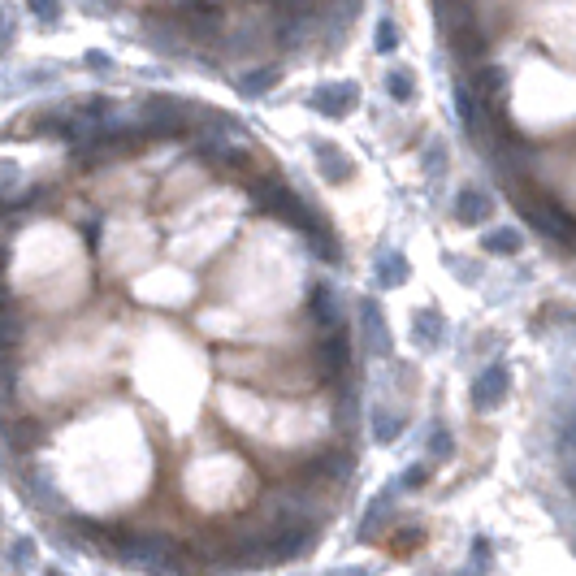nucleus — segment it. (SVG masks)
I'll return each mask as SVG.
<instances>
[{
	"instance_id": "1",
	"label": "nucleus",
	"mask_w": 576,
	"mask_h": 576,
	"mask_svg": "<svg viewBox=\"0 0 576 576\" xmlns=\"http://www.w3.org/2000/svg\"><path fill=\"white\" fill-rule=\"evenodd\" d=\"M195 109L191 104H182L174 96H148L139 104V126L143 135H156V139H169V135H182V130L191 126Z\"/></svg>"
},
{
	"instance_id": "2",
	"label": "nucleus",
	"mask_w": 576,
	"mask_h": 576,
	"mask_svg": "<svg viewBox=\"0 0 576 576\" xmlns=\"http://www.w3.org/2000/svg\"><path fill=\"white\" fill-rule=\"evenodd\" d=\"M117 555H126L135 568H156V572L182 568L178 546L169 538H130V542H122V551H117Z\"/></svg>"
},
{
	"instance_id": "3",
	"label": "nucleus",
	"mask_w": 576,
	"mask_h": 576,
	"mask_svg": "<svg viewBox=\"0 0 576 576\" xmlns=\"http://www.w3.org/2000/svg\"><path fill=\"white\" fill-rule=\"evenodd\" d=\"M308 104L325 117H347V113H356V104H360V87L356 83H321Z\"/></svg>"
},
{
	"instance_id": "4",
	"label": "nucleus",
	"mask_w": 576,
	"mask_h": 576,
	"mask_svg": "<svg viewBox=\"0 0 576 576\" xmlns=\"http://www.w3.org/2000/svg\"><path fill=\"white\" fill-rule=\"evenodd\" d=\"M507 390H512V373H507V364H490V369H481L477 382H473V408H481V412L499 408V403L507 399Z\"/></svg>"
},
{
	"instance_id": "5",
	"label": "nucleus",
	"mask_w": 576,
	"mask_h": 576,
	"mask_svg": "<svg viewBox=\"0 0 576 576\" xmlns=\"http://www.w3.org/2000/svg\"><path fill=\"white\" fill-rule=\"evenodd\" d=\"M317 369L321 377H343L347 373V364H351V347H347V334L343 330H325V338L317 343Z\"/></svg>"
},
{
	"instance_id": "6",
	"label": "nucleus",
	"mask_w": 576,
	"mask_h": 576,
	"mask_svg": "<svg viewBox=\"0 0 576 576\" xmlns=\"http://www.w3.org/2000/svg\"><path fill=\"white\" fill-rule=\"evenodd\" d=\"M312 156L321 161V178H325V182H334V187H338V182L351 178V156L338 148V143L317 139V143H312Z\"/></svg>"
},
{
	"instance_id": "7",
	"label": "nucleus",
	"mask_w": 576,
	"mask_h": 576,
	"mask_svg": "<svg viewBox=\"0 0 576 576\" xmlns=\"http://www.w3.org/2000/svg\"><path fill=\"white\" fill-rule=\"evenodd\" d=\"M308 317L321 325V330H343V317H338V304H334V291L325 282H312L308 291Z\"/></svg>"
},
{
	"instance_id": "8",
	"label": "nucleus",
	"mask_w": 576,
	"mask_h": 576,
	"mask_svg": "<svg viewBox=\"0 0 576 576\" xmlns=\"http://www.w3.org/2000/svg\"><path fill=\"white\" fill-rule=\"evenodd\" d=\"M455 221L460 226H486V217H490V195L486 191H477V187H464L460 195H455Z\"/></svg>"
},
{
	"instance_id": "9",
	"label": "nucleus",
	"mask_w": 576,
	"mask_h": 576,
	"mask_svg": "<svg viewBox=\"0 0 576 576\" xmlns=\"http://www.w3.org/2000/svg\"><path fill=\"white\" fill-rule=\"evenodd\" d=\"M360 321H364V334H369V347L377 356H386L390 351V325L382 321V312H377L373 299H360Z\"/></svg>"
},
{
	"instance_id": "10",
	"label": "nucleus",
	"mask_w": 576,
	"mask_h": 576,
	"mask_svg": "<svg viewBox=\"0 0 576 576\" xmlns=\"http://www.w3.org/2000/svg\"><path fill=\"white\" fill-rule=\"evenodd\" d=\"M373 273H377V282H382L386 291H395V286L408 282V256L403 252H377Z\"/></svg>"
},
{
	"instance_id": "11",
	"label": "nucleus",
	"mask_w": 576,
	"mask_h": 576,
	"mask_svg": "<svg viewBox=\"0 0 576 576\" xmlns=\"http://www.w3.org/2000/svg\"><path fill=\"white\" fill-rule=\"evenodd\" d=\"M503 91H507V70L503 65H481L477 70V96L481 100H503Z\"/></svg>"
},
{
	"instance_id": "12",
	"label": "nucleus",
	"mask_w": 576,
	"mask_h": 576,
	"mask_svg": "<svg viewBox=\"0 0 576 576\" xmlns=\"http://www.w3.org/2000/svg\"><path fill=\"white\" fill-rule=\"evenodd\" d=\"M278 78H282L278 65H260V70H247L239 78V91H243V96H265L269 87H278Z\"/></svg>"
},
{
	"instance_id": "13",
	"label": "nucleus",
	"mask_w": 576,
	"mask_h": 576,
	"mask_svg": "<svg viewBox=\"0 0 576 576\" xmlns=\"http://www.w3.org/2000/svg\"><path fill=\"white\" fill-rule=\"evenodd\" d=\"M442 330H447V325H442V312H434V308H425L412 317V334L421 338V347H438Z\"/></svg>"
},
{
	"instance_id": "14",
	"label": "nucleus",
	"mask_w": 576,
	"mask_h": 576,
	"mask_svg": "<svg viewBox=\"0 0 576 576\" xmlns=\"http://www.w3.org/2000/svg\"><path fill=\"white\" fill-rule=\"evenodd\" d=\"M399 434H403V416L386 412V408H377V412H373V438H377V442H386V447H390V442H395Z\"/></svg>"
},
{
	"instance_id": "15",
	"label": "nucleus",
	"mask_w": 576,
	"mask_h": 576,
	"mask_svg": "<svg viewBox=\"0 0 576 576\" xmlns=\"http://www.w3.org/2000/svg\"><path fill=\"white\" fill-rule=\"evenodd\" d=\"M481 243H486V252H494V256H516L520 252V234L516 230H494V234H481Z\"/></svg>"
},
{
	"instance_id": "16",
	"label": "nucleus",
	"mask_w": 576,
	"mask_h": 576,
	"mask_svg": "<svg viewBox=\"0 0 576 576\" xmlns=\"http://www.w3.org/2000/svg\"><path fill=\"white\" fill-rule=\"evenodd\" d=\"M386 516H390V499H386V494H377V499L369 503V516H364V525H360V542H369Z\"/></svg>"
},
{
	"instance_id": "17",
	"label": "nucleus",
	"mask_w": 576,
	"mask_h": 576,
	"mask_svg": "<svg viewBox=\"0 0 576 576\" xmlns=\"http://www.w3.org/2000/svg\"><path fill=\"white\" fill-rule=\"evenodd\" d=\"M386 91H390V100L408 104V100L416 96V83H412V74H408V70H390V74H386Z\"/></svg>"
},
{
	"instance_id": "18",
	"label": "nucleus",
	"mask_w": 576,
	"mask_h": 576,
	"mask_svg": "<svg viewBox=\"0 0 576 576\" xmlns=\"http://www.w3.org/2000/svg\"><path fill=\"white\" fill-rule=\"evenodd\" d=\"M26 494H31L35 503H44V507H61L57 490L48 486V477H44V473H31V477H26Z\"/></svg>"
},
{
	"instance_id": "19",
	"label": "nucleus",
	"mask_w": 576,
	"mask_h": 576,
	"mask_svg": "<svg viewBox=\"0 0 576 576\" xmlns=\"http://www.w3.org/2000/svg\"><path fill=\"white\" fill-rule=\"evenodd\" d=\"M26 9H31L35 22H44V26L61 22V0H26Z\"/></svg>"
},
{
	"instance_id": "20",
	"label": "nucleus",
	"mask_w": 576,
	"mask_h": 576,
	"mask_svg": "<svg viewBox=\"0 0 576 576\" xmlns=\"http://www.w3.org/2000/svg\"><path fill=\"white\" fill-rule=\"evenodd\" d=\"M395 48H399V31L390 18H382V26H377V52H395Z\"/></svg>"
},
{
	"instance_id": "21",
	"label": "nucleus",
	"mask_w": 576,
	"mask_h": 576,
	"mask_svg": "<svg viewBox=\"0 0 576 576\" xmlns=\"http://www.w3.org/2000/svg\"><path fill=\"white\" fill-rule=\"evenodd\" d=\"M429 455H434V460H447V455H451V434H447V429H434V438H429Z\"/></svg>"
},
{
	"instance_id": "22",
	"label": "nucleus",
	"mask_w": 576,
	"mask_h": 576,
	"mask_svg": "<svg viewBox=\"0 0 576 576\" xmlns=\"http://www.w3.org/2000/svg\"><path fill=\"white\" fill-rule=\"evenodd\" d=\"M425 174L429 178L442 174V143H429V148H425Z\"/></svg>"
},
{
	"instance_id": "23",
	"label": "nucleus",
	"mask_w": 576,
	"mask_h": 576,
	"mask_svg": "<svg viewBox=\"0 0 576 576\" xmlns=\"http://www.w3.org/2000/svg\"><path fill=\"white\" fill-rule=\"evenodd\" d=\"M429 481V473H425V464H412V468H403V486L408 490H421Z\"/></svg>"
},
{
	"instance_id": "24",
	"label": "nucleus",
	"mask_w": 576,
	"mask_h": 576,
	"mask_svg": "<svg viewBox=\"0 0 576 576\" xmlns=\"http://www.w3.org/2000/svg\"><path fill=\"white\" fill-rule=\"evenodd\" d=\"M473 546H477V551H473V564H477V568H481V564L490 568V542H486V538H477Z\"/></svg>"
},
{
	"instance_id": "25",
	"label": "nucleus",
	"mask_w": 576,
	"mask_h": 576,
	"mask_svg": "<svg viewBox=\"0 0 576 576\" xmlns=\"http://www.w3.org/2000/svg\"><path fill=\"white\" fill-rule=\"evenodd\" d=\"M87 65H91V70H109L113 57H109V52H87Z\"/></svg>"
}]
</instances>
